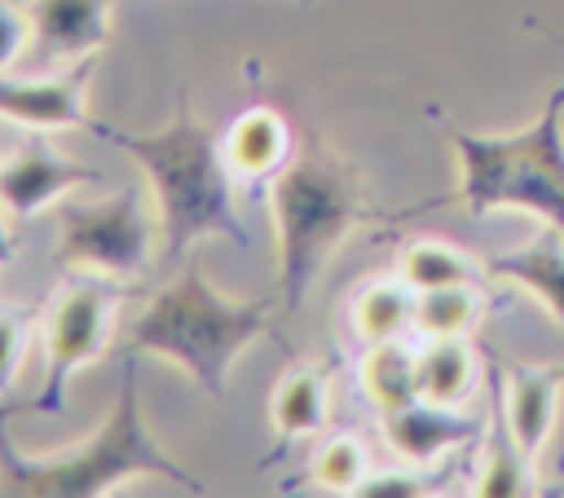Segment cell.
<instances>
[{
  "instance_id": "obj_1",
  "label": "cell",
  "mask_w": 564,
  "mask_h": 498,
  "mask_svg": "<svg viewBox=\"0 0 564 498\" xmlns=\"http://www.w3.org/2000/svg\"><path fill=\"white\" fill-rule=\"evenodd\" d=\"M93 132L145 172L159 216L163 269L185 260L203 238H229L247 247V229L234 198V167L225 163V150L212 128L194 115L189 97H181L176 115L154 132H123L115 123H93Z\"/></svg>"
},
{
  "instance_id": "obj_2",
  "label": "cell",
  "mask_w": 564,
  "mask_h": 498,
  "mask_svg": "<svg viewBox=\"0 0 564 498\" xmlns=\"http://www.w3.org/2000/svg\"><path fill=\"white\" fill-rule=\"evenodd\" d=\"M132 480H172L189 494H207V485L154 441L141 414L132 366L119 379V397L110 414L66 454H53V458L18 454L0 410V494L4 498H106Z\"/></svg>"
},
{
  "instance_id": "obj_3",
  "label": "cell",
  "mask_w": 564,
  "mask_h": 498,
  "mask_svg": "<svg viewBox=\"0 0 564 498\" xmlns=\"http://www.w3.org/2000/svg\"><path fill=\"white\" fill-rule=\"evenodd\" d=\"M269 326V308L264 300H229L220 295L203 264L189 260L181 264V273L150 295V304L141 308V317L132 322V339L128 353H154L163 361H172L176 370L189 375V383L207 397H225L229 392V370L234 361L260 339V331Z\"/></svg>"
},
{
  "instance_id": "obj_4",
  "label": "cell",
  "mask_w": 564,
  "mask_h": 498,
  "mask_svg": "<svg viewBox=\"0 0 564 498\" xmlns=\"http://www.w3.org/2000/svg\"><path fill=\"white\" fill-rule=\"evenodd\" d=\"M366 212L370 198L361 172L348 159H335L330 150H304L269 181L278 286L286 313L304 308L313 282L348 242V234L366 220Z\"/></svg>"
},
{
  "instance_id": "obj_5",
  "label": "cell",
  "mask_w": 564,
  "mask_h": 498,
  "mask_svg": "<svg viewBox=\"0 0 564 498\" xmlns=\"http://www.w3.org/2000/svg\"><path fill=\"white\" fill-rule=\"evenodd\" d=\"M467 216L529 212L564 234V88L516 132L449 128Z\"/></svg>"
},
{
  "instance_id": "obj_6",
  "label": "cell",
  "mask_w": 564,
  "mask_h": 498,
  "mask_svg": "<svg viewBox=\"0 0 564 498\" xmlns=\"http://www.w3.org/2000/svg\"><path fill=\"white\" fill-rule=\"evenodd\" d=\"M150 260H159V216L145 212V194L137 185L97 203H57V269L123 282L145 273Z\"/></svg>"
},
{
  "instance_id": "obj_7",
  "label": "cell",
  "mask_w": 564,
  "mask_h": 498,
  "mask_svg": "<svg viewBox=\"0 0 564 498\" xmlns=\"http://www.w3.org/2000/svg\"><path fill=\"white\" fill-rule=\"evenodd\" d=\"M115 304H119V286L115 278L101 273H75L53 291L44 313V383L31 397V410L62 414L70 375L101 361L110 348Z\"/></svg>"
},
{
  "instance_id": "obj_8",
  "label": "cell",
  "mask_w": 564,
  "mask_h": 498,
  "mask_svg": "<svg viewBox=\"0 0 564 498\" xmlns=\"http://www.w3.org/2000/svg\"><path fill=\"white\" fill-rule=\"evenodd\" d=\"M97 57H84L75 66L48 71V75H9L0 71V119L26 128V132H66L88 123V75Z\"/></svg>"
},
{
  "instance_id": "obj_9",
  "label": "cell",
  "mask_w": 564,
  "mask_h": 498,
  "mask_svg": "<svg viewBox=\"0 0 564 498\" xmlns=\"http://www.w3.org/2000/svg\"><path fill=\"white\" fill-rule=\"evenodd\" d=\"M84 185H101V172L53 150L40 137L18 145L9 159H0V207L18 220L57 207L66 194H75Z\"/></svg>"
},
{
  "instance_id": "obj_10",
  "label": "cell",
  "mask_w": 564,
  "mask_h": 498,
  "mask_svg": "<svg viewBox=\"0 0 564 498\" xmlns=\"http://www.w3.org/2000/svg\"><path fill=\"white\" fill-rule=\"evenodd\" d=\"M31 57L44 71L97 57L115 35V0H31Z\"/></svg>"
},
{
  "instance_id": "obj_11",
  "label": "cell",
  "mask_w": 564,
  "mask_h": 498,
  "mask_svg": "<svg viewBox=\"0 0 564 498\" xmlns=\"http://www.w3.org/2000/svg\"><path fill=\"white\" fill-rule=\"evenodd\" d=\"M379 423H383L388 445L414 467L436 463L445 450L467 445L480 432L476 419L463 414V405H441V401H427V397H414L397 410H379Z\"/></svg>"
},
{
  "instance_id": "obj_12",
  "label": "cell",
  "mask_w": 564,
  "mask_h": 498,
  "mask_svg": "<svg viewBox=\"0 0 564 498\" xmlns=\"http://www.w3.org/2000/svg\"><path fill=\"white\" fill-rule=\"evenodd\" d=\"M560 383L564 379L555 366H520V370H507V379H502V419H507L516 445L529 454V463L542 454V445L555 427Z\"/></svg>"
},
{
  "instance_id": "obj_13",
  "label": "cell",
  "mask_w": 564,
  "mask_h": 498,
  "mask_svg": "<svg viewBox=\"0 0 564 498\" xmlns=\"http://www.w3.org/2000/svg\"><path fill=\"white\" fill-rule=\"evenodd\" d=\"M220 150H225V163L234 167V176H242V181L278 176L291 163V123L273 106H247L225 128Z\"/></svg>"
},
{
  "instance_id": "obj_14",
  "label": "cell",
  "mask_w": 564,
  "mask_h": 498,
  "mask_svg": "<svg viewBox=\"0 0 564 498\" xmlns=\"http://www.w3.org/2000/svg\"><path fill=\"white\" fill-rule=\"evenodd\" d=\"M485 269H489L494 278H507V282L524 286V291L564 326V234H560V229L546 225V234H538L529 247L489 256Z\"/></svg>"
},
{
  "instance_id": "obj_15",
  "label": "cell",
  "mask_w": 564,
  "mask_h": 498,
  "mask_svg": "<svg viewBox=\"0 0 564 498\" xmlns=\"http://www.w3.org/2000/svg\"><path fill=\"white\" fill-rule=\"evenodd\" d=\"M330 414V383L322 366H300L286 379H278L269 397V423L282 441H300L326 427Z\"/></svg>"
},
{
  "instance_id": "obj_16",
  "label": "cell",
  "mask_w": 564,
  "mask_h": 498,
  "mask_svg": "<svg viewBox=\"0 0 564 498\" xmlns=\"http://www.w3.org/2000/svg\"><path fill=\"white\" fill-rule=\"evenodd\" d=\"M414 304L419 291L397 273V278H375L352 295V331L361 344H379V339H405L414 331Z\"/></svg>"
},
{
  "instance_id": "obj_17",
  "label": "cell",
  "mask_w": 564,
  "mask_h": 498,
  "mask_svg": "<svg viewBox=\"0 0 564 498\" xmlns=\"http://www.w3.org/2000/svg\"><path fill=\"white\" fill-rule=\"evenodd\" d=\"M476 379H480V361H476V348L467 344V335L423 339L419 397L441 401V405H467V397L476 392Z\"/></svg>"
},
{
  "instance_id": "obj_18",
  "label": "cell",
  "mask_w": 564,
  "mask_h": 498,
  "mask_svg": "<svg viewBox=\"0 0 564 498\" xmlns=\"http://www.w3.org/2000/svg\"><path fill=\"white\" fill-rule=\"evenodd\" d=\"M357 379L361 392L375 401V410H397L419 397V348H410L405 339L366 344L357 361Z\"/></svg>"
},
{
  "instance_id": "obj_19",
  "label": "cell",
  "mask_w": 564,
  "mask_h": 498,
  "mask_svg": "<svg viewBox=\"0 0 564 498\" xmlns=\"http://www.w3.org/2000/svg\"><path fill=\"white\" fill-rule=\"evenodd\" d=\"M480 313H485V295H480L476 282L419 291V304H414V335H423V339L471 335V331L480 326Z\"/></svg>"
},
{
  "instance_id": "obj_20",
  "label": "cell",
  "mask_w": 564,
  "mask_h": 498,
  "mask_svg": "<svg viewBox=\"0 0 564 498\" xmlns=\"http://www.w3.org/2000/svg\"><path fill=\"white\" fill-rule=\"evenodd\" d=\"M397 273L414 286V291H436V286H458V282H476L480 269L471 256H463L458 247L441 242V238H414L401 247Z\"/></svg>"
},
{
  "instance_id": "obj_21",
  "label": "cell",
  "mask_w": 564,
  "mask_h": 498,
  "mask_svg": "<svg viewBox=\"0 0 564 498\" xmlns=\"http://www.w3.org/2000/svg\"><path fill=\"white\" fill-rule=\"evenodd\" d=\"M471 494H480V498H524L529 494V454L516 445L507 419L494 423V436L485 445Z\"/></svg>"
},
{
  "instance_id": "obj_22",
  "label": "cell",
  "mask_w": 564,
  "mask_h": 498,
  "mask_svg": "<svg viewBox=\"0 0 564 498\" xmlns=\"http://www.w3.org/2000/svg\"><path fill=\"white\" fill-rule=\"evenodd\" d=\"M366 472H370V454H366L361 436H352V432L330 436L313 454V463H308V480L317 489H326V494H357V485L366 480Z\"/></svg>"
},
{
  "instance_id": "obj_23",
  "label": "cell",
  "mask_w": 564,
  "mask_h": 498,
  "mask_svg": "<svg viewBox=\"0 0 564 498\" xmlns=\"http://www.w3.org/2000/svg\"><path fill=\"white\" fill-rule=\"evenodd\" d=\"M31 335H35V313L22 304H0V397L18 383Z\"/></svg>"
},
{
  "instance_id": "obj_24",
  "label": "cell",
  "mask_w": 564,
  "mask_h": 498,
  "mask_svg": "<svg viewBox=\"0 0 564 498\" xmlns=\"http://www.w3.org/2000/svg\"><path fill=\"white\" fill-rule=\"evenodd\" d=\"M419 494H427V485H423L419 472H410V467H383V472H375L370 467L352 498H419Z\"/></svg>"
},
{
  "instance_id": "obj_25",
  "label": "cell",
  "mask_w": 564,
  "mask_h": 498,
  "mask_svg": "<svg viewBox=\"0 0 564 498\" xmlns=\"http://www.w3.org/2000/svg\"><path fill=\"white\" fill-rule=\"evenodd\" d=\"M31 48V18L18 13L9 0H0V71H9Z\"/></svg>"
},
{
  "instance_id": "obj_26",
  "label": "cell",
  "mask_w": 564,
  "mask_h": 498,
  "mask_svg": "<svg viewBox=\"0 0 564 498\" xmlns=\"http://www.w3.org/2000/svg\"><path fill=\"white\" fill-rule=\"evenodd\" d=\"M0 212H4V207H0ZM13 251H18V242H13V234H9V225H4V216H0V264H9Z\"/></svg>"
}]
</instances>
